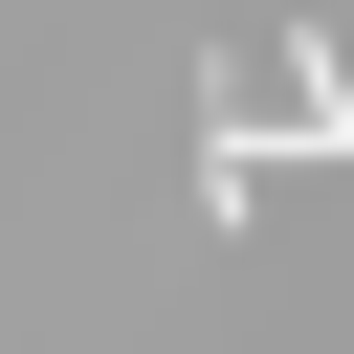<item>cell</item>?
I'll use <instances>...</instances> for the list:
<instances>
[{"label":"cell","instance_id":"6da1fadb","mask_svg":"<svg viewBox=\"0 0 354 354\" xmlns=\"http://www.w3.org/2000/svg\"><path fill=\"white\" fill-rule=\"evenodd\" d=\"M288 155H354V44L288 22Z\"/></svg>","mask_w":354,"mask_h":354}]
</instances>
